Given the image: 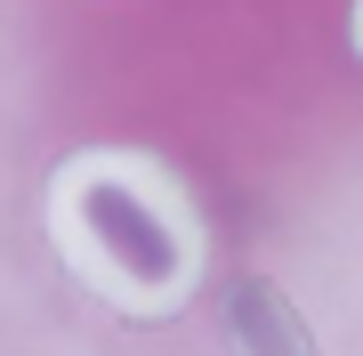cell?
<instances>
[{
	"instance_id": "1",
	"label": "cell",
	"mask_w": 363,
	"mask_h": 356,
	"mask_svg": "<svg viewBox=\"0 0 363 356\" xmlns=\"http://www.w3.org/2000/svg\"><path fill=\"white\" fill-rule=\"evenodd\" d=\"M49 235L57 259L121 316H178L210 267L194 195L154 154H130V146H81L57 162Z\"/></svg>"
},
{
	"instance_id": "2",
	"label": "cell",
	"mask_w": 363,
	"mask_h": 356,
	"mask_svg": "<svg viewBox=\"0 0 363 356\" xmlns=\"http://www.w3.org/2000/svg\"><path fill=\"white\" fill-rule=\"evenodd\" d=\"M347 33H355V57H363V0H355V25H347Z\"/></svg>"
}]
</instances>
